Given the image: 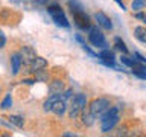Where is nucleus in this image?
Here are the masks:
<instances>
[{"mask_svg": "<svg viewBox=\"0 0 146 137\" xmlns=\"http://www.w3.org/2000/svg\"><path fill=\"white\" fill-rule=\"evenodd\" d=\"M62 90H64V82L62 81H52L50 82V85H49V91L52 94H61L62 93Z\"/></svg>", "mask_w": 146, "mask_h": 137, "instance_id": "12", "label": "nucleus"}, {"mask_svg": "<svg viewBox=\"0 0 146 137\" xmlns=\"http://www.w3.org/2000/svg\"><path fill=\"white\" fill-rule=\"evenodd\" d=\"M72 94H73V91H72V90H67V91H64L62 94H59V98L66 100V99H68V98H72Z\"/></svg>", "mask_w": 146, "mask_h": 137, "instance_id": "22", "label": "nucleus"}, {"mask_svg": "<svg viewBox=\"0 0 146 137\" xmlns=\"http://www.w3.org/2000/svg\"><path fill=\"white\" fill-rule=\"evenodd\" d=\"M100 122H102V125H100L102 132L111 131L113 128L116 126V123L119 122V108H111V107H110L107 111L102 114Z\"/></svg>", "mask_w": 146, "mask_h": 137, "instance_id": "2", "label": "nucleus"}, {"mask_svg": "<svg viewBox=\"0 0 146 137\" xmlns=\"http://www.w3.org/2000/svg\"><path fill=\"white\" fill-rule=\"evenodd\" d=\"M114 43H116V47L120 50V52H123V53H128V49H126V46H125V43H123V41L120 40V38H116L114 40Z\"/></svg>", "mask_w": 146, "mask_h": 137, "instance_id": "20", "label": "nucleus"}, {"mask_svg": "<svg viewBox=\"0 0 146 137\" xmlns=\"http://www.w3.org/2000/svg\"><path fill=\"white\" fill-rule=\"evenodd\" d=\"M68 6H70V11L73 14V18H75V23L81 29H90V18L85 14V11L82 9V6L75 0H70L68 2Z\"/></svg>", "mask_w": 146, "mask_h": 137, "instance_id": "1", "label": "nucleus"}, {"mask_svg": "<svg viewBox=\"0 0 146 137\" xmlns=\"http://www.w3.org/2000/svg\"><path fill=\"white\" fill-rule=\"evenodd\" d=\"M134 58H135V61H140V63L146 64V58H143V57H141V55H140L139 52H134Z\"/></svg>", "mask_w": 146, "mask_h": 137, "instance_id": "23", "label": "nucleus"}, {"mask_svg": "<svg viewBox=\"0 0 146 137\" xmlns=\"http://www.w3.org/2000/svg\"><path fill=\"white\" fill-rule=\"evenodd\" d=\"M5 44H6V37H5V34L0 31V49L5 47Z\"/></svg>", "mask_w": 146, "mask_h": 137, "instance_id": "24", "label": "nucleus"}, {"mask_svg": "<svg viewBox=\"0 0 146 137\" xmlns=\"http://www.w3.org/2000/svg\"><path fill=\"white\" fill-rule=\"evenodd\" d=\"M143 20H145V23H146V17H145V18H143Z\"/></svg>", "mask_w": 146, "mask_h": 137, "instance_id": "27", "label": "nucleus"}, {"mask_svg": "<svg viewBox=\"0 0 146 137\" xmlns=\"http://www.w3.org/2000/svg\"><path fill=\"white\" fill-rule=\"evenodd\" d=\"M66 110H67V105H66V100L59 98L56 102L53 104V108H52V111L56 114V116H62L64 113H66Z\"/></svg>", "mask_w": 146, "mask_h": 137, "instance_id": "11", "label": "nucleus"}, {"mask_svg": "<svg viewBox=\"0 0 146 137\" xmlns=\"http://www.w3.org/2000/svg\"><path fill=\"white\" fill-rule=\"evenodd\" d=\"M88 32H90V34H88V40H90V43L93 44V46H96V47H105V46H107L104 34L96 26L90 27Z\"/></svg>", "mask_w": 146, "mask_h": 137, "instance_id": "6", "label": "nucleus"}, {"mask_svg": "<svg viewBox=\"0 0 146 137\" xmlns=\"http://www.w3.org/2000/svg\"><path fill=\"white\" fill-rule=\"evenodd\" d=\"M116 3H117V5H119V6H120L122 9H125V5L122 3V0H116Z\"/></svg>", "mask_w": 146, "mask_h": 137, "instance_id": "26", "label": "nucleus"}, {"mask_svg": "<svg viewBox=\"0 0 146 137\" xmlns=\"http://www.w3.org/2000/svg\"><path fill=\"white\" fill-rule=\"evenodd\" d=\"M134 35H135V38L141 41V43H146V29L143 26H137L135 29H134Z\"/></svg>", "mask_w": 146, "mask_h": 137, "instance_id": "15", "label": "nucleus"}, {"mask_svg": "<svg viewBox=\"0 0 146 137\" xmlns=\"http://www.w3.org/2000/svg\"><path fill=\"white\" fill-rule=\"evenodd\" d=\"M21 55L20 53H14L11 55V68H12V75H17L20 72V67H21Z\"/></svg>", "mask_w": 146, "mask_h": 137, "instance_id": "10", "label": "nucleus"}, {"mask_svg": "<svg viewBox=\"0 0 146 137\" xmlns=\"http://www.w3.org/2000/svg\"><path fill=\"white\" fill-rule=\"evenodd\" d=\"M146 6V0H134L132 2V9L134 11H141Z\"/></svg>", "mask_w": 146, "mask_h": 137, "instance_id": "19", "label": "nucleus"}, {"mask_svg": "<svg viewBox=\"0 0 146 137\" xmlns=\"http://www.w3.org/2000/svg\"><path fill=\"white\" fill-rule=\"evenodd\" d=\"M46 67H47V61H46L44 58H41V57H35L34 61L31 63V70L35 72V73L41 72V70H43V68H46Z\"/></svg>", "mask_w": 146, "mask_h": 137, "instance_id": "9", "label": "nucleus"}, {"mask_svg": "<svg viewBox=\"0 0 146 137\" xmlns=\"http://www.w3.org/2000/svg\"><path fill=\"white\" fill-rule=\"evenodd\" d=\"M20 55H21V61L25 64H31L32 61H34V58L36 57L35 50L32 47H27V46H25V47L20 50Z\"/></svg>", "mask_w": 146, "mask_h": 137, "instance_id": "7", "label": "nucleus"}, {"mask_svg": "<svg viewBox=\"0 0 146 137\" xmlns=\"http://www.w3.org/2000/svg\"><path fill=\"white\" fill-rule=\"evenodd\" d=\"M110 108V100L108 99H104V98H99V99H94L93 102L90 104V111L94 114V116H102V114Z\"/></svg>", "mask_w": 146, "mask_h": 137, "instance_id": "5", "label": "nucleus"}, {"mask_svg": "<svg viewBox=\"0 0 146 137\" xmlns=\"http://www.w3.org/2000/svg\"><path fill=\"white\" fill-rule=\"evenodd\" d=\"M21 82L23 84H27V85H32V84H35L36 81H34V79H23Z\"/></svg>", "mask_w": 146, "mask_h": 137, "instance_id": "25", "label": "nucleus"}, {"mask_svg": "<svg viewBox=\"0 0 146 137\" xmlns=\"http://www.w3.org/2000/svg\"><path fill=\"white\" fill-rule=\"evenodd\" d=\"M140 70H143V67H141V68H139V70H132V73H134L135 76L141 78V79H146V72H140Z\"/></svg>", "mask_w": 146, "mask_h": 137, "instance_id": "21", "label": "nucleus"}, {"mask_svg": "<svg viewBox=\"0 0 146 137\" xmlns=\"http://www.w3.org/2000/svg\"><path fill=\"white\" fill-rule=\"evenodd\" d=\"M58 99H59V94H50V96H49V99H46V102L43 104V110H44L46 113L52 111V108H53V104L56 102Z\"/></svg>", "mask_w": 146, "mask_h": 137, "instance_id": "13", "label": "nucleus"}, {"mask_svg": "<svg viewBox=\"0 0 146 137\" xmlns=\"http://www.w3.org/2000/svg\"><path fill=\"white\" fill-rule=\"evenodd\" d=\"M0 91H2V87H0Z\"/></svg>", "mask_w": 146, "mask_h": 137, "instance_id": "28", "label": "nucleus"}, {"mask_svg": "<svg viewBox=\"0 0 146 137\" xmlns=\"http://www.w3.org/2000/svg\"><path fill=\"white\" fill-rule=\"evenodd\" d=\"M0 107H2L3 110L12 107V98H11V94H6V96H5L3 100H2V104H0Z\"/></svg>", "mask_w": 146, "mask_h": 137, "instance_id": "18", "label": "nucleus"}, {"mask_svg": "<svg viewBox=\"0 0 146 137\" xmlns=\"http://www.w3.org/2000/svg\"><path fill=\"white\" fill-rule=\"evenodd\" d=\"M9 122H11V125H15L18 128L25 126V119L21 116H9Z\"/></svg>", "mask_w": 146, "mask_h": 137, "instance_id": "17", "label": "nucleus"}, {"mask_svg": "<svg viewBox=\"0 0 146 137\" xmlns=\"http://www.w3.org/2000/svg\"><path fill=\"white\" fill-rule=\"evenodd\" d=\"M47 12L50 14L52 20L56 23L58 26H62V27H70V23H68L66 14L58 5H49L47 6Z\"/></svg>", "mask_w": 146, "mask_h": 137, "instance_id": "3", "label": "nucleus"}, {"mask_svg": "<svg viewBox=\"0 0 146 137\" xmlns=\"http://www.w3.org/2000/svg\"><path fill=\"white\" fill-rule=\"evenodd\" d=\"M98 58H100L102 61H114V53L108 49H104L102 52L98 55Z\"/></svg>", "mask_w": 146, "mask_h": 137, "instance_id": "16", "label": "nucleus"}, {"mask_svg": "<svg viewBox=\"0 0 146 137\" xmlns=\"http://www.w3.org/2000/svg\"><path fill=\"white\" fill-rule=\"evenodd\" d=\"M85 107H87V96L82 94V93L76 94L75 98L72 99V104H70V117L75 119Z\"/></svg>", "mask_w": 146, "mask_h": 137, "instance_id": "4", "label": "nucleus"}, {"mask_svg": "<svg viewBox=\"0 0 146 137\" xmlns=\"http://www.w3.org/2000/svg\"><path fill=\"white\" fill-rule=\"evenodd\" d=\"M96 21H98V25L99 26H102L104 29H108V31H111L113 29V23H111V20L105 15L104 12H96Z\"/></svg>", "mask_w": 146, "mask_h": 137, "instance_id": "8", "label": "nucleus"}, {"mask_svg": "<svg viewBox=\"0 0 146 137\" xmlns=\"http://www.w3.org/2000/svg\"><path fill=\"white\" fill-rule=\"evenodd\" d=\"M94 114L91 111H85V108L82 110V123H84L85 126H91L94 123Z\"/></svg>", "mask_w": 146, "mask_h": 137, "instance_id": "14", "label": "nucleus"}]
</instances>
